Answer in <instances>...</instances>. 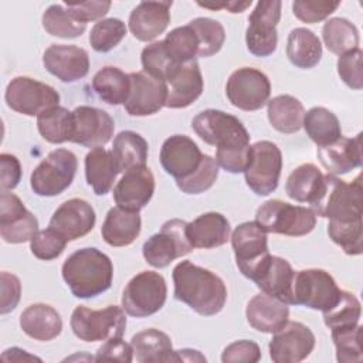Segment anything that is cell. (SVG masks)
I'll return each mask as SVG.
<instances>
[{"label":"cell","mask_w":363,"mask_h":363,"mask_svg":"<svg viewBox=\"0 0 363 363\" xmlns=\"http://www.w3.org/2000/svg\"><path fill=\"white\" fill-rule=\"evenodd\" d=\"M167 85L166 105L172 109L187 108L203 94V75L196 60L179 64L164 81Z\"/></svg>","instance_id":"obj_23"},{"label":"cell","mask_w":363,"mask_h":363,"mask_svg":"<svg viewBox=\"0 0 363 363\" xmlns=\"http://www.w3.org/2000/svg\"><path fill=\"white\" fill-rule=\"evenodd\" d=\"M207 359L199 350L193 349H180L173 352L172 362H206Z\"/></svg>","instance_id":"obj_61"},{"label":"cell","mask_w":363,"mask_h":363,"mask_svg":"<svg viewBox=\"0 0 363 363\" xmlns=\"http://www.w3.org/2000/svg\"><path fill=\"white\" fill-rule=\"evenodd\" d=\"M69 325L79 340L106 342L123 336L126 315L125 309L118 305H109L104 309H91L79 305L72 311Z\"/></svg>","instance_id":"obj_5"},{"label":"cell","mask_w":363,"mask_h":363,"mask_svg":"<svg viewBox=\"0 0 363 363\" xmlns=\"http://www.w3.org/2000/svg\"><path fill=\"white\" fill-rule=\"evenodd\" d=\"M126 35V26L119 18H104L94 24L89 33V44L96 52H108Z\"/></svg>","instance_id":"obj_47"},{"label":"cell","mask_w":363,"mask_h":363,"mask_svg":"<svg viewBox=\"0 0 363 363\" xmlns=\"http://www.w3.org/2000/svg\"><path fill=\"white\" fill-rule=\"evenodd\" d=\"M199 40V57L217 54L225 41V30L221 23L208 17H197L189 23Z\"/></svg>","instance_id":"obj_45"},{"label":"cell","mask_w":363,"mask_h":363,"mask_svg":"<svg viewBox=\"0 0 363 363\" xmlns=\"http://www.w3.org/2000/svg\"><path fill=\"white\" fill-rule=\"evenodd\" d=\"M218 177V164L216 159L208 155H203V160L197 170L189 177L176 180L177 187L186 194H200L208 190Z\"/></svg>","instance_id":"obj_49"},{"label":"cell","mask_w":363,"mask_h":363,"mask_svg":"<svg viewBox=\"0 0 363 363\" xmlns=\"http://www.w3.org/2000/svg\"><path fill=\"white\" fill-rule=\"evenodd\" d=\"M142 220L139 211L125 210L122 207H112L102 224L101 234L111 247L130 245L140 234Z\"/></svg>","instance_id":"obj_31"},{"label":"cell","mask_w":363,"mask_h":363,"mask_svg":"<svg viewBox=\"0 0 363 363\" xmlns=\"http://www.w3.org/2000/svg\"><path fill=\"white\" fill-rule=\"evenodd\" d=\"M0 167H1V191L13 190L21 180V164L20 160L10 153L0 155Z\"/></svg>","instance_id":"obj_58"},{"label":"cell","mask_w":363,"mask_h":363,"mask_svg":"<svg viewBox=\"0 0 363 363\" xmlns=\"http://www.w3.org/2000/svg\"><path fill=\"white\" fill-rule=\"evenodd\" d=\"M62 278L77 298H95L112 285L113 265L98 248L88 247L72 252L62 264Z\"/></svg>","instance_id":"obj_3"},{"label":"cell","mask_w":363,"mask_h":363,"mask_svg":"<svg viewBox=\"0 0 363 363\" xmlns=\"http://www.w3.org/2000/svg\"><path fill=\"white\" fill-rule=\"evenodd\" d=\"M43 65L60 81L75 82L88 74L89 55L74 44H51L43 54Z\"/></svg>","instance_id":"obj_20"},{"label":"cell","mask_w":363,"mask_h":363,"mask_svg":"<svg viewBox=\"0 0 363 363\" xmlns=\"http://www.w3.org/2000/svg\"><path fill=\"white\" fill-rule=\"evenodd\" d=\"M261 359V349L259 346L247 339H241L237 342L230 343L221 354V362L223 363H255Z\"/></svg>","instance_id":"obj_54"},{"label":"cell","mask_w":363,"mask_h":363,"mask_svg":"<svg viewBox=\"0 0 363 363\" xmlns=\"http://www.w3.org/2000/svg\"><path fill=\"white\" fill-rule=\"evenodd\" d=\"M286 57L292 65L311 69L318 65L322 58L320 40L313 31L305 27H296L291 30L288 35Z\"/></svg>","instance_id":"obj_34"},{"label":"cell","mask_w":363,"mask_h":363,"mask_svg":"<svg viewBox=\"0 0 363 363\" xmlns=\"http://www.w3.org/2000/svg\"><path fill=\"white\" fill-rule=\"evenodd\" d=\"M186 227L187 223L180 218L166 221L159 233L145 241L142 247L145 261L155 268H164L176 258L189 254L193 245L187 238Z\"/></svg>","instance_id":"obj_11"},{"label":"cell","mask_w":363,"mask_h":363,"mask_svg":"<svg viewBox=\"0 0 363 363\" xmlns=\"http://www.w3.org/2000/svg\"><path fill=\"white\" fill-rule=\"evenodd\" d=\"M231 227L228 220L216 211H208L191 223H187L186 234L193 248H217L230 240Z\"/></svg>","instance_id":"obj_29"},{"label":"cell","mask_w":363,"mask_h":363,"mask_svg":"<svg viewBox=\"0 0 363 363\" xmlns=\"http://www.w3.org/2000/svg\"><path fill=\"white\" fill-rule=\"evenodd\" d=\"M74 135L71 142L85 147H102L106 145L115 130L112 116L99 108L81 105L72 111Z\"/></svg>","instance_id":"obj_19"},{"label":"cell","mask_w":363,"mask_h":363,"mask_svg":"<svg viewBox=\"0 0 363 363\" xmlns=\"http://www.w3.org/2000/svg\"><path fill=\"white\" fill-rule=\"evenodd\" d=\"M225 95L231 105L241 111H258L269 99L271 82L262 71L241 67L227 79Z\"/></svg>","instance_id":"obj_13"},{"label":"cell","mask_w":363,"mask_h":363,"mask_svg":"<svg viewBox=\"0 0 363 363\" xmlns=\"http://www.w3.org/2000/svg\"><path fill=\"white\" fill-rule=\"evenodd\" d=\"M38 231V220L14 193L0 194V235L9 244L30 241Z\"/></svg>","instance_id":"obj_18"},{"label":"cell","mask_w":363,"mask_h":363,"mask_svg":"<svg viewBox=\"0 0 363 363\" xmlns=\"http://www.w3.org/2000/svg\"><path fill=\"white\" fill-rule=\"evenodd\" d=\"M318 157L328 174L339 176L362 166V133L354 138L340 136L330 145L318 147Z\"/></svg>","instance_id":"obj_27"},{"label":"cell","mask_w":363,"mask_h":363,"mask_svg":"<svg viewBox=\"0 0 363 363\" xmlns=\"http://www.w3.org/2000/svg\"><path fill=\"white\" fill-rule=\"evenodd\" d=\"M118 174L119 169L111 150L95 147L86 153L85 177L96 196H105L109 193Z\"/></svg>","instance_id":"obj_32"},{"label":"cell","mask_w":363,"mask_h":363,"mask_svg":"<svg viewBox=\"0 0 363 363\" xmlns=\"http://www.w3.org/2000/svg\"><path fill=\"white\" fill-rule=\"evenodd\" d=\"M0 281H1L0 313L6 315L14 311L16 306L18 305L20 296H21V284L16 275L6 271L0 274Z\"/></svg>","instance_id":"obj_55"},{"label":"cell","mask_w":363,"mask_h":363,"mask_svg":"<svg viewBox=\"0 0 363 363\" xmlns=\"http://www.w3.org/2000/svg\"><path fill=\"white\" fill-rule=\"evenodd\" d=\"M1 360H4V362H33V360L41 362L40 357H37L34 354H30L28 352L20 349V347L6 349L1 353Z\"/></svg>","instance_id":"obj_60"},{"label":"cell","mask_w":363,"mask_h":363,"mask_svg":"<svg viewBox=\"0 0 363 363\" xmlns=\"http://www.w3.org/2000/svg\"><path fill=\"white\" fill-rule=\"evenodd\" d=\"M231 245L237 267L248 279L269 255L267 231L257 221H245L237 225L231 234Z\"/></svg>","instance_id":"obj_15"},{"label":"cell","mask_w":363,"mask_h":363,"mask_svg":"<svg viewBox=\"0 0 363 363\" xmlns=\"http://www.w3.org/2000/svg\"><path fill=\"white\" fill-rule=\"evenodd\" d=\"M362 57H363L362 50L356 48L339 55L337 58V74L340 79L349 88L356 91H360L363 88Z\"/></svg>","instance_id":"obj_53"},{"label":"cell","mask_w":363,"mask_h":363,"mask_svg":"<svg viewBox=\"0 0 363 363\" xmlns=\"http://www.w3.org/2000/svg\"><path fill=\"white\" fill-rule=\"evenodd\" d=\"M268 347L272 362L298 363L312 353L315 335L306 325L288 320L281 329L274 332Z\"/></svg>","instance_id":"obj_16"},{"label":"cell","mask_w":363,"mask_h":363,"mask_svg":"<svg viewBox=\"0 0 363 363\" xmlns=\"http://www.w3.org/2000/svg\"><path fill=\"white\" fill-rule=\"evenodd\" d=\"M267 115L272 128L281 133H295L302 128L305 108L292 95H278L267 102Z\"/></svg>","instance_id":"obj_35"},{"label":"cell","mask_w":363,"mask_h":363,"mask_svg":"<svg viewBox=\"0 0 363 363\" xmlns=\"http://www.w3.org/2000/svg\"><path fill=\"white\" fill-rule=\"evenodd\" d=\"M130 89L123 104L130 116H149L159 112L167 99V85L164 81L142 71L129 74Z\"/></svg>","instance_id":"obj_17"},{"label":"cell","mask_w":363,"mask_h":363,"mask_svg":"<svg viewBox=\"0 0 363 363\" xmlns=\"http://www.w3.org/2000/svg\"><path fill=\"white\" fill-rule=\"evenodd\" d=\"M172 277L177 301L201 316H213L223 311L227 288L218 275L186 259L173 268Z\"/></svg>","instance_id":"obj_2"},{"label":"cell","mask_w":363,"mask_h":363,"mask_svg":"<svg viewBox=\"0 0 363 363\" xmlns=\"http://www.w3.org/2000/svg\"><path fill=\"white\" fill-rule=\"evenodd\" d=\"M20 328L34 340L50 342L61 333L62 319L51 305L33 303L21 312Z\"/></svg>","instance_id":"obj_30"},{"label":"cell","mask_w":363,"mask_h":363,"mask_svg":"<svg viewBox=\"0 0 363 363\" xmlns=\"http://www.w3.org/2000/svg\"><path fill=\"white\" fill-rule=\"evenodd\" d=\"M255 221L267 233L302 237L315 228L316 216L311 208L272 199L257 208Z\"/></svg>","instance_id":"obj_6"},{"label":"cell","mask_w":363,"mask_h":363,"mask_svg":"<svg viewBox=\"0 0 363 363\" xmlns=\"http://www.w3.org/2000/svg\"><path fill=\"white\" fill-rule=\"evenodd\" d=\"M281 1H258L248 17L245 44L255 57H268L277 50V26L281 18Z\"/></svg>","instance_id":"obj_14"},{"label":"cell","mask_w":363,"mask_h":363,"mask_svg":"<svg viewBox=\"0 0 363 363\" xmlns=\"http://www.w3.org/2000/svg\"><path fill=\"white\" fill-rule=\"evenodd\" d=\"M340 292L342 289L337 286L333 277L325 269H301L294 275V305H302L309 309L325 312L339 301Z\"/></svg>","instance_id":"obj_9"},{"label":"cell","mask_w":363,"mask_h":363,"mask_svg":"<svg viewBox=\"0 0 363 363\" xmlns=\"http://www.w3.org/2000/svg\"><path fill=\"white\" fill-rule=\"evenodd\" d=\"M196 135L216 146V162L228 173H244L250 160V133L234 115L218 109H206L191 121Z\"/></svg>","instance_id":"obj_1"},{"label":"cell","mask_w":363,"mask_h":363,"mask_svg":"<svg viewBox=\"0 0 363 363\" xmlns=\"http://www.w3.org/2000/svg\"><path fill=\"white\" fill-rule=\"evenodd\" d=\"M282 170V153L269 140H258L250 149V160L244 170L247 186L257 196H268L278 187Z\"/></svg>","instance_id":"obj_10"},{"label":"cell","mask_w":363,"mask_h":363,"mask_svg":"<svg viewBox=\"0 0 363 363\" xmlns=\"http://www.w3.org/2000/svg\"><path fill=\"white\" fill-rule=\"evenodd\" d=\"M323 313L325 325L333 330L350 329L359 325L360 315H362V305L357 296L349 291L340 292L339 301Z\"/></svg>","instance_id":"obj_42"},{"label":"cell","mask_w":363,"mask_h":363,"mask_svg":"<svg viewBox=\"0 0 363 363\" xmlns=\"http://www.w3.org/2000/svg\"><path fill=\"white\" fill-rule=\"evenodd\" d=\"M92 89L99 99L109 105L125 104L130 89L129 74L118 67H104L94 75Z\"/></svg>","instance_id":"obj_38"},{"label":"cell","mask_w":363,"mask_h":363,"mask_svg":"<svg viewBox=\"0 0 363 363\" xmlns=\"http://www.w3.org/2000/svg\"><path fill=\"white\" fill-rule=\"evenodd\" d=\"M166 296L164 278L155 271H142L126 284L122 294V308L133 318H146L163 308Z\"/></svg>","instance_id":"obj_8"},{"label":"cell","mask_w":363,"mask_h":363,"mask_svg":"<svg viewBox=\"0 0 363 363\" xmlns=\"http://www.w3.org/2000/svg\"><path fill=\"white\" fill-rule=\"evenodd\" d=\"M68 240L54 228L38 230L30 240V250L33 255L43 261L58 258L67 247Z\"/></svg>","instance_id":"obj_51"},{"label":"cell","mask_w":363,"mask_h":363,"mask_svg":"<svg viewBox=\"0 0 363 363\" xmlns=\"http://www.w3.org/2000/svg\"><path fill=\"white\" fill-rule=\"evenodd\" d=\"M340 6V1L328 0H296L292 3V13L306 24H313L329 17Z\"/></svg>","instance_id":"obj_52"},{"label":"cell","mask_w":363,"mask_h":363,"mask_svg":"<svg viewBox=\"0 0 363 363\" xmlns=\"http://www.w3.org/2000/svg\"><path fill=\"white\" fill-rule=\"evenodd\" d=\"M159 157L164 172L176 180H182L197 170L203 160V153L189 136L173 135L163 142Z\"/></svg>","instance_id":"obj_21"},{"label":"cell","mask_w":363,"mask_h":363,"mask_svg":"<svg viewBox=\"0 0 363 363\" xmlns=\"http://www.w3.org/2000/svg\"><path fill=\"white\" fill-rule=\"evenodd\" d=\"M4 99L7 106L14 112L27 116H38L41 112L58 106L60 94L44 82L20 75L9 82Z\"/></svg>","instance_id":"obj_12"},{"label":"cell","mask_w":363,"mask_h":363,"mask_svg":"<svg viewBox=\"0 0 363 363\" xmlns=\"http://www.w3.org/2000/svg\"><path fill=\"white\" fill-rule=\"evenodd\" d=\"M322 38L326 48L336 55L359 48V31L356 26L342 17L329 18L323 24Z\"/></svg>","instance_id":"obj_41"},{"label":"cell","mask_w":363,"mask_h":363,"mask_svg":"<svg viewBox=\"0 0 363 363\" xmlns=\"http://www.w3.org/2000/svg\"><path fill=\"white\" fill-rule=\"evenodd\" d=\"M95 221V210L88 201L69 199L54 211L48 227L58 231L68 241H74L91 233Z\"/></svg>","instance_id":"obj_22"},{"label":"cell","mask_w":363,"mask_h":363,"mask_svg":"<svg viewBox=\"0 0 363 363\" xmlns=\"http://www.w3.org/2000/svg\"><path fill=\"white\" fill-rule=\"evenodd\" d=\"M322 183V172L313 163H303L288 176L285 193L289 199L298 203L311 204L316 199Z\"/></svg>","instance_id":"obj_39"},{"label":"cell","mask_w":363,"mask_h":363,"mask_svg":"<svg viewBox=\"0 0 363 363\" xmlns=\"http://www.w3.org/2000/svg\"><path fill=\"white\" fill-rule=\"evenodd\" d=\"M147 150V142L142 135L133 130H122L115 136L111 152L119 173H125L129 169L146 166Z\"/></svg>","instance_id":"obj_36"},{"label":"cell","mask_w":363,"mask_h":363,"mask_svg":"<svg viewBox=\"0 0 363 363\" xmlns=\"http://www.w3.org/2000/svg\"><path fill=\"white\" fill-rule=\"evenodd\" d=\"M245 318L255 330L274 333L288 322L289 309L286 303L262 292L250 299L245 308Z\"/></svg>","instance_id":"obj_28"},{"label":"cell","mask_w":363,"mask_h":363,"mask_svg":"<svg viewBox=\"0 0 363 363\" xmlns=\"http://www.w3.org/2000/svg\"><path fill=\"white\" fill-rule=\"evenodd\" d=\"M155 193V176L147 166L133 167L123 173L113 189V200L118 207L139 211Z\"/></svg>","instance_id":"obj_24"},{"label":"cell","mask_w":363,"mask_h":363,"mask_svg":"<svg viewBox=\"0 0 363 363\" xmlns=\"http://www.w3.org/2000/svg\"><path fill=\"white\" fill-rule=\"evenodd\" d=\"M295 271L291 264L281 257L268 255V258L258 267L251 281L267 295L279 299L286 305H294L292 284Z\"/></svg>","instance_id":"obj_25"},{"label":"cell","mask_w":363,"mask_h":363,"mask_svg":"<svg viewBox=\"0 0 363 363\" xmlns=\"http://www.w3.org/2000/svg\"><path fill=\"white\" fill-rule=\"evenodd\" d=\"M362 191V174H357L352 183L333 174H323L322 187L311 203V210L315 216L333 221L360 220L363 216Z\"/></svg>","instance_id":"obj_4"},{"label":"cell","mask_w":363,"mask_h":363,"mask_svg":"<svg viewBox=\"0 0 363 363\" xmlns=\"http://www.w3.org/2000/svg\"><path fill=\"white\" fill-rule=\"evenodd\" d=\"M140 61H142V67H143L145 72H147L162 81H166L167 77L170 75V72L179 65L167 54L163 40L155 41V43L146 45L142 50Z\"/></svg>","instance_id":"obj_48"},{"label":"cell","mask_w":363,"mask_h":363,"mask_svg":"<svg viewBox=\"0 0 363 363\" xmlns=\"http://www.w3.org/2000/svg\"><path fill=\"white\" fill-rule=\"evenodd\" d=\"M77 156L68 149L50 152L33 170L30 186L37 196L54 197L67 190L77 173Z\"/></svg>","instance_id":"obj_7"},{"label":"cell","mask_w":363,"mask_h":363,"mask_svg":"<svg viewBox=\"0 0 363 363\" xmlns=\"http://www.w3.org/2000/svg\"><path fill=\"white\" fill-rule=\"evenodd\" d=\"M163 44L170 58L177 64H186L199 57V40L189 24L173 28L164 37Z\"/></svg>","instance_id":"obj_44"},{"label":"cell","mask_w":363,"mask_h":363,"mask_svg":"<svg viewBox=\"0 0 363 363\" xmlns=\"http://www.w3.org/2000/svg\"><path fill=\"white\" fill-rule=\"evenodd\" d=\"M328 234L330 240L337 244L347 255H360L363 251V223L353 221H333L329 220Z\"/></svg>","instance_id":"obj_46"},{"label":"cell","mask_w":363,"mask_h":363,"mask_svg":"<svg viewBox=\"0 0 363 363\" xmlns=\"http://www.w3.org/2000/svg\"><path fill=\"white\" fill-rule=\"evenodd\" d=\"M172 1H140L129 16V30L139 41H152L170 23Z\"/></svg>","instance_id":"obj_26"},{"label":"cell","mask_w":363,"mask_h":363,"mask_svg":"<svg viewBox=\"0 0 363 363\" xmlns=\"http://www.w3.org/2000/svg\"><path fill=\"white\" fill-rule=\"evenodd\" d=\"M362 326L357 325L350 329L330 332L336 349V360L340 363H354L363 360L360 343Z\"/></svg>","instance_id":"obj_50"},{"label":"cell","mask_w":363,"mask_h":363,"mask_svg":"<svg viewBox=\"0 0 363 363\" xmlns=\"http://www.w3.org/2000/svg\"><path fill=\"white\" fill-rule=\"evenodd\" d=\"M37 128L43 139L50 143L71 142L74 115L64 106H52L37 116Z\"/></svg>","instance_id":"obj_40"},{"label":"cell","mask_w":363,"mask_h":363,"mask_svg":"<svg viewBox=\"0 0 363 363\" xmlns=\"http://www.w3.org/2000/svg\"><path fill=\"white\" fill-rule=\"evenodd\" d=\"M252 4L251 0L248 1H221V3H199V6L204 9H211V10H218V9H227L230 13H241L247 7Z\"/></svg>","instance_id":"obj_59"},{"label":"cell","mask_w":363,"mask_h":363,"mask_svg":"<svg viewBox=\"0 0 363 363\" xmlns=\"http://www.w3.org/2000/svg\"><path fill=\"white\" fill-rule=\"evenodd\" d=\"M95 360H109V362H123L129 363L133 360V350L130 343H126L122 340V337L118 339H109L106 340L101 347H98Z\"/></svg>","instance_id":"obj_57"},{"label":"cell","mask_w":363,"mask_h":363,"mask_svg":"<svg viewBox=\"0 0 363 363\" xmlns=\"http://www.w3.org/2000/svg\"><path fill=\"white\" fill-rule=\"evenodd\" d=\"M302 126L309 139L316 143L318 147L330 145L342 136V128L337 116L323 106H313L305 112Z\"/></svg>","instance_id":"obj_37"},{"label":"cell","mask_w":363,"mask_h":363,"mask_svg":"<svg viewBox=\"0 0 363 363\" xmlns=\"http://www.w3.org/2000/svg\"><path fill=\"white\" fill-rule=\"evenodd\" d=\"M68 11L82 23L96 21L102 18L111 9V1H82V3H64Z\"/></svg>","instance_id":"obj_56"},{"label":"cell","mask_w":363,"mask_h":363,"mask_svg":"<svg viewBox=\"0 0 363 363\" xmlns=\"http://www.w3.org/2000/svg\"><path fill=\"white\" fill-rule=\"evenodd\" d=\"M41 21L50 35L60 38L79 37L86 28V24L75 18L64 4H51L44 11Z\"/></svg>","instance_id":"obj_43"},{"label":"cell","mask_w":363,"mask_h":363,"mask_svg":"<svg viewBox=\"0 0 363 363\" xmlns=\"http://www.w3.org/2000/svg\"><path fill=\"white\" fill-rule=\"evenodd\" d=\"M133 359L139 363L172 362L173 346L170 337L155 328L138 332L130 339Z\"/></svg>","instance_id":"obj_33"}]
</instances>
